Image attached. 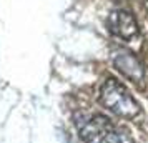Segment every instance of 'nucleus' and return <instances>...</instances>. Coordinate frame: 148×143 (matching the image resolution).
<instances>
[{
    "instance_id": "obj_5",
    "label": "nucleus",
    "mask_w": 148,
    "mask_h": 143,
    "mask_svg": "<svg viewBox=\"0 0 148 143\" xmlns=\"http://www.w3.org/2000/svg\"><path fill=\"white\" fill-rule=\"evenodd\" d=\"M103 143H135L130 136L125 133V131H121V130H116L113 127V130L105 136V140Z\"/></svg>"
},
{
    "instance_id": "obj_2",
    "label": "nucleus",
    "mask_w": 148,
    "mask_h": 143,
    "mask_svg": "<svg viewBox=\"0 0 148 143\" xmlns=\"http://www.w3.org/2000/svg\"><path fill=\"white\" fill-rule=\"evenodd\" d=\"M112 58L116 70L121 72L123 75L133 80V82L140 83L145 78V67L141 65V62L136 58V55H133L127 48H116L112 52Z\"/></svg>"
},
{
    "instance_id": "obj_1",
    "label": "nucleus",
    "mask_w": 148,
    "mask_h": 143,
    "mask_svg": "<svg viewBox=\"0 0 148 143\" xmlns=\"http://www.w3.org/2000/svg\"><path fill=\"white\" fill-rule=\"evenodd\" d=\"M100 103L110 112H113L115 115L123 118H133L140 113V107L135 102L133 96L130 95V92L113 78H108L101 85Z\"/></svg>"
},
{
    "instance_id": "obj_3",
    "label": "nucleus",
    "mask_w": 148,
    "mask_h": 143,
    "mask_svg": "<svg viewBox=\"0 0 148 143\" xmlns=\"http://www.w3.org/2000/svg\"><path fill=\"white\" fill-rule=\"evenodd\" d=\"M108 28L110 32L123 40H132L138 35V25L135 17L127 10H113L108 15Z\"/></svg>"
},
{
    "instance_id": "obj_4",
    "label": "nucleus",
    "mask_w": 148,
    "mask_h": 143,
    "mask_svg": "<svg viewBox=\"0 0 148 143\" xmlns=\"http://www.w3.org/2000/svg\"><path fill=\"white\" fill-rule=\"evenodd\" d=\"M113 130V123L103 115H95L80 127V136L85 143H103L105 136Z\"/></svg>"
}]
</instances>
